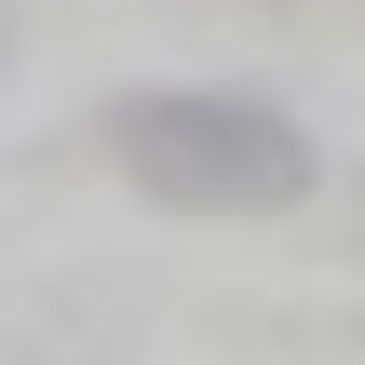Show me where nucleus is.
Instances as JSON below:
<instances>
[{
    "label": "nucleus",
    "instance_id": "obj_1",
    "mask_svg": "<svg viewBox=\"0 0 365 365\" xmlns=\"http://www.w3.org/2000/svg\"><path fill=\"white\" fill-rule=\"evenodd\" d=\"M108 163L176 217H284L312 190V135L230 81H149L108 108Z\"/></svg>",
    "mask_w": 365,
    "mask_h": 365
},
{
    "label": "nucleus",
    "instance_id": "obj_2",
    "mask_svg": "<svg viewBox=\"0 0 365 365\" xmlns=\"http://www.w3.org/2000/svg\"><path fill=\"white\" fill-rule=\"evenodd\" d=\"M0 54H14V0H0Z\"/></svg>",
    "mask_w": 365,
    "mask_h": 365
}]
</instances>
